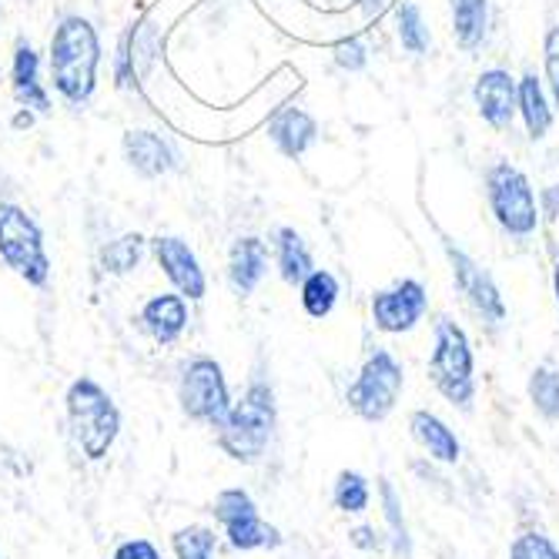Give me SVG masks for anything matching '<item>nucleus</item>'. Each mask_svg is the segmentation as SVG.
Instances as JSON below:
<instances>
[{
	"label": "nucleus",
	"mask_w": 559,
	"mask_h": 559,
	"mask_svg": "<svg viewBox=\"0 0 559 559\" xmlns=\"http://www.w3.org/2000/svg\"><path fill=\"white\" fill-rule=\"evenodd\" d=\"M121 151H124L128 168H131L138 178H147V181L165 178V175H171V171L181 168L178 147H175L165 134L147 131V128H131V131H124Z\"/></svg>",
	"instance_id": "obj_14"
},
{
	"label": "nucleus",
	"mask_w": 559,
	"mask_h": 559,
	"mask_svg": "<svg viewBox=\"0 0 559 559\" xmlns=\"http://www.w3.org/2000/svg\"><path fill=\"white\" fill-rule=\"evenodd\" d=\"M212 513H215V523L225 530V539L231 549L238 552H255V549H278L285 543L282 530L272 526L269 520H262L259 513V502L251 499L248 489L241 486H231V489H222L212 502Z\"/></svg>",
	"instance_id": "obj_10"
},
{
	"label": "nucleus",
	"mask_w": 559,
	"mask_h": 559,
	"mask_svg": "<svg viewBox=\"0 0 559 559\" xmlns=\"http://www.w3.org/2000/svg\"><path fill=\"white\" fill-rule=\"evenodd\" d=\"M175 559H215L218 536L209 526H185L171 536Z\"/></svg>",
	"instance_id": "obj_29"
},
{
	"label": "nucleus",
	"mask_w": 559,
	"mask_h": 559,
	"mask_svg": "<svg viewBox=\"0 0 559 559\" xmlns=\"http://www.w3.org/2000/svg\"><path fill=\"white\" fill-rule=\"evenodd\" d=\"M429 382L442 402L452 409L473 413L479 399L476 379V348L469 332L452 316H439L432 322V352H429Z\"/></svg>",
	"instance_id": "obj_2"
},
{
	"label": "nucleus",
	"mask_w": 559,
	"mask_h": 559,
	"mask_svg": "<svg viewBox=\"0 0 559 559\" xmlns=\"http://www.w3.org/2000/svg\"><path fill=\"white\" fill-rule=\"evenodd\" d=\"M144 248H147V238L138 231H128L100 248V269L108 275H131L144 259Z\"/></svg>",
	"instance_id": "obj_28"
},
{
	"label": "nucleus",
	"mask_w": 559,
	"mask_h": 559,
	"mask_svg": "<svg viewBox=\"0 0 559 559\" xmlns=\"http://www.w3.org/2000/svg\"><path fill=\"white\" fill-rule=\"evenodd\" d=\"M111 559H162V549L151 539H124Z\"/></svg>",
	"instance_id": "obj_34"
},
{
	"label": "nucleus",
	"mask_w": 559,
	"mask_h": 559,
	"mask_svg": "<svg viewBox=\"0 0 559 559\" xmlns=\"http://www.w3.org/2000/svg\"><path fill=\"white\" fill-rule=\"evenodd\" d=\"M483 185H486V201H489V212L499 231L513 241L536 238L543 218H539V201H536V188L530 175L516 168L513 162L499 158L486 168Z\"/></svg>",
	"instance_id": "obj_5"
},
{
	"label": "nucleus",
	"mask_w": 559,
	"mask_h": 559,
	"mask_svg": "<svg viewBox=\"0 0 559 559\" xmlns=\"http://www.w3.org/2000/svg\"><path fill=\"white\" fill-rule=\"evenodd\" d=\"M449 21H452V40L466 55L486 47L489 27H492V4L489 0H449Z\"/></svg>",
	"instance_id": "obj_21"
},
{
	"label": "nucleus",
	"mask_w": 559,
	"mask_h": 559,
	"mask_svg": "<svg viewBox=\"0 0 559 559\" xmlns=\"http://www.w3.org/2000/svg\"><path fill=\"white\" fill-rule=\"evenodd\" d=\"M369 316L382 335H409L429 316V288L419 278H399L369 298Z\"/></svg>",
	"instance_id": "obj_11"
},
{
	"label": "nucleus",
	"mask_w": 559,
	"mask_h": 559,
	"mask_svg": "<svg viewBox=\"0 0 559 559\" xmlns=\"http://www.w3.org/2000/svg\"><path fill=\"white\" fill-rule=\"evenodd\" d=\"M64 409L81 452L91 463H100L121 436V409L108 389L91 376H81L64 392Z\"/></svg>",
	"instance_id": "obj_4"
},
{
	"label": "nucleus",
	"mask_w": 559,
	"mask_h": 559,
	"mask_svg": "<svg viewBox=\"0 0 559 559\" xmlns=\"http://www.w3.org/2000/svg\"><path fill=\"white\" fill-rule=\"evenodd\" d=\"M332 506L345 516H362L372 506V483L359 469H342L332 483Z\"/></svg>",
	"instance_id": "obj_27"
},
{
	"label": "nucleus",
	"mask_w": 559,
	"mask_h": 559,
	"mask_svg": "<svg viewBox=\"0 0 559 559\" xmlns=\"http://www.w3.org/2000/svg\"><path fill=\"white\" fill-rule=\"evenodd\" d=\"M442 251H445V262L452 272V285L455 292L463 295V301L469 305V312L476 316V322L489 332L499 335L506 329V319H510V309H506V298L499 282L492 278L489 269H483L466 248L455 245L449 235H442Z\"/></svg>",
	"instance_id": "obj_7"
},
{
	"label": "nucleus",
	"mask_w": 559,
	"mask_h": 559,
	"mask_svg": "<svg viewBox=\"0 0 559 559\" xmlns=\"http://www.w3.org/2000/svg\"><path fill=\"white\" fill-rule=\"evenodd\" d=\"M379 506H382V533L389 539V552L395 559H413L416 556V539L409 530V520H405V506L402 496L395 489V483L389 476H379Z\"/></svg>",
	"instance_id": "obj_22"
},
{
	"label": "nucleus",
	"mask_w": 559,
	"mask_h": 559,
	"mask_svg": "<svg viewBox=\"0 0 559 559\" xmlns=\"http://www.w3.org/2000/svg\"><path fill=\"white\" fill-rule=\"evenodd\" d=\"M552 298H556V312H559V255L552 262Z\"/></svg>",
	"instance_id": "obj_37"
},
{
	"label": "nucleus",
	"mask_w": 559,
	"mask_h": 559,
	"mask_svg": "<svg viewBox=\"0 0 559 559\" xmlns=\"http://www.w3.org/2000/svg\"><path fill=\"white\" fill-rule=\"evenodd\" d=\"M536 201H539V218L549 225H559V185H546L536 194Z\"/></svg>",
	"instance_id": "obj_35"
},
{
	"label": "nucleus",
	"mask_w": 559,
	"mask_h": 559,
	"mask_svg": "<svg viewBox=\"0 0 559 559\" xmlns=\"http://www.w3.org/2000/svg\"><path fill=\"white\" fill-rule=\"evenodd\" d=\"M269 275V245L255 235H241L228 251V285L235 295H251Z\"/></svg>",
	"instance_id": "obj_18"
},
{
	"label": "nucleus",
	"mask_w": 559,
	"mask_h": 559,
	"mask_svg": "<svg viewBox=\"0 0 559 559\" xmlns=\"http://www.w3.org/2000/svg\"><path fill=\"white\" fill-rule=\"evenodd\" d=\"M473 105L492 131H510L516 121V74L506 68L479 71L473 81Z\"/></svg>",
	"instance_id": "obj_13"
},
{
	"label": "nucleus",
	"mask_w": 559,
	"mask_h": 559,
	"mask_svg": "<svg viewBox=\"0 0 559 559\" xmlns=\"http://www.w3.org/2000/svg\"><path fill=\"white\" fill-rule=\"evenodd\" d=\"M11 91L17 105L37 115H50V94L40 81V55L27 37H17L14 61H11Z\"/></svg>",
	"instance_id": "obj_16"
},
{
	"label": "nucleus",
	"mask_w": 559,
	"mask_h": 559,
	"mask_svg": "<svg viewBox=\"0 0 559 559\" xmlns=\"http://www.w3.org/2000/svg\"><path fill=\"white\" fill-rule=\"evenodd\" d=\"M332 61H335V68L345 71V74H359V71L369 68V44H366L359 34H348V37L335 40V47H332Z\"/></svg>",
	"instance_id": "obj_31"
},
{
	"label": "nucleus",
	"mask_w": 559,
	"mask_h": 559,
	"mask_svg": "<svg viewBox=\"0 0 559 559\" xmlns=\"http://www.w3.org/2000/svg\"><path fill=\"white\" fill-rule=\"evenodd\" d=\"M409 436L426 452L429 463H436L442 469H455L463 463V439L439 413H432V409L409 413Z\"/></svg>",
	"instance_id": "obj_15"
},
{
	"label": "nucleus",
	"mask_w": 559,
	"mask_h": 559,
	"mask_svg": "<svg viewBox=\"0 0 559 559\" xmlns=\"http://www.w3.org/2000/svg\"><path fill=\"white\" fill-rule=\"evenodd\" d=\"M348 546L359 552H389V539L382 530H376L372 523H359L348 530Z\"/></svg>",
	"instance_id": "obj_33"
},
{
	"label": "nucleus",
	"mask_w": 559,
	"mask_h": 559,
	"mask_svg": "<svg viewBox=\"0 0 559 559\" xmlns=\"http://www.w3.org/2000/svg\"><path fill=\"white\" fill-rule=\"evenodd\" d=\"M178 402L191 423L218 429L235 405L222 362H215L212 355H198V359L185 362L178 382Z\"/></svg>",
	"instance_id": "obj_9"
},
{
	"label": "nucleus",
	"mask_w": 559,
	"mask_h": 559,
	"mask_svg": "<svg viewBox=\"0 0 559 559\" xmlns=\"http://www.w3.org/2000/svg\"><path fill=\"white\" fill-rule=\"evenodd\" d=\"M392 21H395V37H399L405 55L426 58L429 47H432V34H429V24H426L423 8L416 4V0H402V4H395Z\"/></svg>",
	"instance_id": "obj_25"
},
{
	"label": "nucleus",
	"mask_w": 559,
	"mask_h": 559,
	"mask_svg": "<svg viewBox=\"0 0 559 559\" xmlns=\"http://www.w3.org/2000/svg\"><path fill=\"white\" fill-rule=\"evenodd\" d=\"M275 426H278V402H275L272 382L251 379L248 389L241 392V399L231 405L228 419L215 429L218 449L231 463L259 466L272 445Z\"/></svg>",
	"instance_id": "obj_3"
},
{
	"label": "nucleus",
	"mask_w": 559,
	"mask_h": 559,
	"mask_svg": "<svg viewBox=\"0 0 559 559\" xmlns=\"http://www.w3.org/2000/svg\"><path fill=\"white\" fill-rule=\"evenodd\" d=\"M355 4L362 8V17L366 21H379L385 14V8H389V0H355Z\"/></svg>",
	"instance_id": "obj_36"
},
{
	"label": "nucleus",
	"mask_w": 559,
	"mask_h": 559,
	"mask_svg": "<svg viewBox=\"0 0 559 559\" xmlns=\"http://www.w3.org/2000/svg\"><path fill=\"white\" fill-rule=\"evenodd\" d=\"M151 251H155V262L158 269L165 272V278L171 282V288L188 298V301H201L209 295V278H205V269H201L194 248L178 238V235H158L147 241Z\"/></svg>",
	"instance_id": "obj_12"
},
{
	"label": "nucleus",
	"mask_w": 559,
	"mask_h": 559,
	"mask_svg": "<svg viewBox=\"0 0 559 559\" xmlns=\"http://www.w3.org/2000/svg\"><path fill=\"white\" fill-rule=\"evenodd\" d=\"M269 141L282 151L285 158H305L319 141V124L309 111L301 108H282L269 121Z\"/></svg>",
	"instance_id": "obj_20"
},
{
	"label": "nucleus",
	"mask_w": 559,
	"mask_h": 559,
	"mask_svg": "<svg viewBox=\"0 0 559 559\" xmlns=\"http://www.w3.org/2000/svg\"><path fill=\"white\" fill-rule=\"evenodd\" d=\"M402 392H405V366L399 362V355L392 348H372L345 389V405L355 419L379 426L395 413Z\"/></svg>",
	"instance_id": "obj_6"
},
{
	"label": "nucleus",
	"mask_w": 559,
	"mask_h": 559,
	"mask_svg": "<svg viewBox=\"0 0 559 559\" xmlns=\"http://www.w3.org/2000/svg\"><path fill=\"white\" fill-rule=\"evenodd\" d=\"M47 68L55 91L71 108H84L97 91V68H100V37L94 24L81 14H68L58 21L47 47Z\"/></svg>",
	"instance_id": "obj_1"
},
{
	"label": "nucleus",
	"mask_w": 559,
	"mask_h": 559,
	"mask_svg": "<svg viewBox=\"0 0 559 559\" xmlns=\"http://www.w3.org/2000/svg\"><path fill=\"white\" fill-rule=\"evenodd\" d=\"M272 251H275V269L282 275L285 285H301L305 275H309L316 269V259H312V248L309 241H305L301 231L282 225L275 228L272 235Z\"/></svg>",
	"instance_id": "obj_23"
},
{
	"label": "nucleus",
	"mask_w": 559,
	"mask_h": 559,
	"mask_svg": "<svg viewBox=\"0 0 559 559\" xmlns=\"http://www.w3.org/2000/svg\"><path fill=\"white\" fill-rule=\"evenodd\" d=\"M526 395H530L533 413L543 423L556 426L559 423V366L539 362L526 379Z\"/></svg>",
	"instance_id": "obj_26"
},
{
	"label": "nucleus",
	"mask_w": 559,
	"mask_h": 559,
	"mask_svg": "<svg viewBox=\"0 0 559 559\" xmlns=\"http://www.w3.org/2000/svg\"><path fill=\"white\" fill-rule=\"evenodd\" d=\"M506 559H559V543L549 533L530 526V530H520L513 536Z\"/></svg>",
	"instance_id": "obj_30"
},
{
	"label": "nucleus",
	"mask_w": 559,
	"mask_h": 559,
	"mask_svg": "<svg viewBox=\"0 0 559 559\" xmlns=\"http://www.w3.org/2000/svg\"><path fill=\"white\" fill-rule=\"evenodd\" d=\"M516 118L523 121L530 141H546L556 124L552 97L546 91V81L536 71H526L523 78H516Z\"/></svg>",
	"instance_id": "obj_17"
},
{
	"label": "nucleus",
	"mask_w": 559,
	"mask_h": 559,
	"mask_svg": "<svg viewBox=\"0 0 559 559\" xmlns=\"http://www.w3.org/2000/svg\"><path fill=\"white\" fill-rule=\"evenodd\" d=\"M342 298V285L329 269H312L305 275V282L298 285V301H301V312L322 322L335 312V305Z\"/></svg>",
	"instance_id": "obj_24"
},
{
	"label": "nucleus",
	"mask_w": 559,
	"mask_h": 559,
	"mask_svg": "<svg viewBox=\"0 0 559 559\" xmlns=\"http://www.w3.org/2000/svg\"><path fill=\"white\" fill-rule=\"evenodd\" d=\"M0 262L34 288H44L50 282L44 231L14 201H0Z\"/></svg>",
	"instance_id": "obj_8"
},
{
	"label": "nucleus",
	"mask_w": 559,
	"mask_h": 559,
	"mask_svg": "<svg viewBox=\"0 0 559 559\" xmlns=\"http://www.w3.org/2000/svg\"><path fill=\"white\" fill-rule=\"evenodd\" d=\"M141 325L158 345H175L188 329V298H181L178 292L151 295L141 309Z\"/></svg>",
	"instance_id": "obj_19"
},
{
	"label": "nucleus",
	"mask_w": 559,
	"mask_h": 559,
	"mask_svg": "<svg viewBox=\"0 0 559 559\" xmlns=\"http://www.w3.org/2000/svg\"><path fill=\"white\" fill-rule=\"evenodd\" d=\"M543 71H546V91L552 97V108H556V118H559V24L546 31L543 37Z\"/></svg>",
	"instance_id": "obj_32"
}]
</instances>
